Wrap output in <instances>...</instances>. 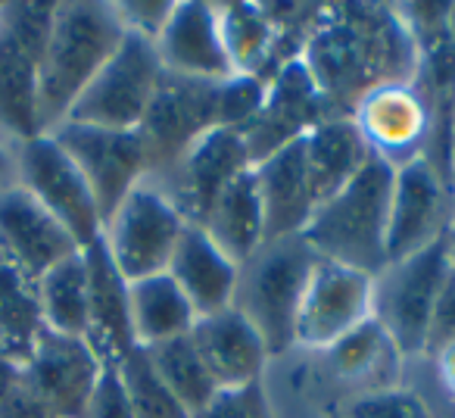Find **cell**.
I'll return each instance as SVG.
<instances>
[{"instance_id":"obj_1","label":"cell","mask_w":455,"mask_h":418,"mask_svg":"<svg viewBox=\"0 0 455 418\" xmlns=\"http://www.w3.org/2000/svg\"><path fill=\"white\" fill-rule=\"evenodd\" d=\"M299 60L334 119L349 116L380 84L411 82L418 47L396 4H322V16Z\"/></svg>"},{"instance_id":"obj_2","label":"cell","mask_w":455,"mask_h":418,"mask_svg":"<svg viewBox=\"0 0 455 418\" xmlns=\"http://www.w3.org/2000/svg\"><path fill=\"white\" fill-rule=\"evenodd\" d=\"M125 38L116 7L107 0H60L38 66L41 128L53 132Z\"/></svg>"},{"instance_id":"obj_3","label":"cell","mask_w":455,"mask_h":418,"mask_svg":"<svg viewBox=\"0 0 455 418\" xmlns=\"http://www.w3.org/2000/svg\"><path fill=\"white\" fill-rule=\"evenodd\" d=\"M393 172L396 169L371 157L353 181L315 209L303 237L322 260L340 262L371 278L387 266Z\"/></svg>"},{"instance_id":"obj_4","label":"cell","mask_w":455,"mask_h":418,"mask_svg":"<svg viewBox=\"0 0 455 418\" xmlns=\"http://www.w3.org/2000/svg\"><path fill=\"white\" fill-rule=\"evenodd\" d=\"M318 253L303 235L266 241L241 262L235 309L259 331L272 359L297 347V316Z\"/></svg>"},{"instance_id":"obj_5","label":"cell","mask_w":455,"mask_h":418,"mask_svg":"<svg viewBox=\"0 0 455 418\" xmlns=\"http://www.w3.org/2000/svg\"><path fill=\"white\" fill-rule=\"evenodd\" d=\"M57 4H0V144L13 150L44 134L38 109V66Z\"/></svg>"},{"instance_id":"obj_6","label":"cell","mask_w":455,"mask_h":418,"mask_svg":"<svg viewBox=\"0 0 455 418\" xmlns=\"http://www.w3.org/2000/svg\"><path fill=\"white\" fill-rule=\"evenodd\" d=\"M449 272L446 237L421 253L393 260L371 278V318L409 362L424 359L434 306Z\"/></svg>"},{"instance_id":"obj_7","label":"cell","mask_w":455,"mask_h":418,"mask_svg":"<svg viewBox=\"0 0 455 418\" xmlns=\"http://www.w3.org/2000/svg\"><path fill=\"white\" fill-rule=\"evenodd\" d=\"M184 229H188V219L178 213L169 194L147 178L103 222L100 241L113 266L132 285L169 269Z\"/></svg>"},{"instance_id":"obj_8","label":"cell","mask_w":455,"mask_h":418,"mask_svg":"<svg viewBox=\"0 0 455 418\" xmlns=\"http://www.w3.org/2000/svg\"><path fill=\"white\" fill-rule=\"evenodd\" d=\"M163 72L165 69L159 63L156 47L138 35H125L116 53L103 63L94 82L84 88V94L69 109L66 122L138 132L153 103V94L163 82Z\"/></svg>"},{"instance_id":"obj_9","label":"cell","mask_w":455,"mask_h":418,"mask_svg":"<svg viewBox=\"0 0 455 418\" xmlns=\"http://www.w3.org/2000/svg\"><path fill=\"white\" fill-rule=\"evenodd\" d=\"M13 178L69 231L82 250L100 241L103 216L94 194L53 134H38L13 147Z\"/></svg>"},{"instance_id":"obj_10","label":"cell","mask_w":455,"mask_h":418,"mask_svg":"<svg viewBox=\"0 0 455 418\" xmlns=\"http://www.w3.org/2000/svg\"><path fill=\"white\" fill-rule=\"evenodd\" d=\"M215 128H221L219 82H194L163 72L150 109L138 125L147 150V178H163L196 141Z\"/></svg>"},{"instance_id":"obj_11","label":"cell","mask_w":455,"mask_h":418,"mask_svg":"<svg viewBox=\"0 0 455 418\" xmlns=\"http://www.w3.org/2000/svg\"><path fill=\"white\" fill-rule=\"evenodd\" d=\"M47 134H53V141L78 165L94 194L103 222L140 181H147V150L138 132L63 122Z\"/></svg>"},{"instance_id":"obj_12","label":"cell","mask_w":455,"mask_h":418,"mask_svg":"<svg viewBox=\"0 0 455 418\" xmlns=\"http://www.w3.org/2000/svg\"><path fill=\"white\" fill-rule=\"evenodd\" d=\"M253 169L247 141L237 128H215L200 138L163 178L153 184L169 194L188 225H203L209 209L241 175Z\"/></svg>"},{"instance_id":"obj_13","label":"cell","mask_w":455,"mask_h":418,"mask_svg":"<svg viewBox=\"0 0 455 418\" xmlns=\"http://www.w3.org/2000/svg\"><path fill=\"white\" fill-rule=\"evenodd\" d=\"M455 219V194L449 181L427 163L411 159L393 172L390 225H387V262L421 253L443 241Z\"/></svg>"},{"instance_id":"obj_14","label":"cell","mask_w":455,"mask_h":418,"mask_svg":"<svg viewBox=\"0 0 455 418\" xmlns=\"http://www.w3.org/2000/svg\"><path fill=\"white\" fill-rule=\"evenodd\" d=\"M371 318V275L318 256L297 316V347L324 353Z\"/></svg>"},{"instance_id":"obj_15","label":"cell","mask_w":455,"mask_h":418,"mask_svg":"<svg viewBox=\"0 0 455 418\" xmlns=\"http://www.w3.org/2000/svg\"><path fill=\"white\" fill-rule=\"evenodd\" d=\"M324 119H331L324 94L303 60H293L268 78L266 100L259 113L241 128V134L256 165L272 153L303 141Z\"/></svg>"},{"instance_id":"obj_16","label":"cell","mask_w":455,"mask_h":418,"mask_svg":"<svg viewBox=\"0 0 455 418\" xmlns=\"http://www.w3.org/2000/svg\"><path fill=\"white\" fill-rule=\"evenodd\" d=\"M368 153L390 169L421 159L430 144V113L411 82H390L368 91L349 113Z\"/></svg>"},{"instance_id":"obj_17","label":"cell","mask_w":455,"mask_h":418,"mask_svg":"<svg viewBox=\"0 0 455 418\" xmlns=\"http://www.w3.org/2000/svg\"><path fill=\"white\" fill-rule=\"evenodd\" d=\"M103 368L107 366L97 359L84 337L41 328L38 341L22 366V378L57 412V418H78L94 384L100 381Z\"/></svg>"},{"instance_id":"obj_18","label":"cell","mask_w":455,"mask_h":418,"mask_svg":"<svg viewBox=\"0 0 455 418\" xmlns=\"http://www.w3.org/2000/svg\"><path fill=\"white\" fill-rule=\"evenodd\" d=\"M153 47L163 69L172 76L194 82H225L235 76L221 44L215 4L206 0H175L169 22Z\"/></svg>"},{"instance_id":"obj_19","label":"cell","mask_w":455,"mask_h":418,"mask_svg":"<svg viewBox=\"0 0 455 418\" xmlns=\"http://www.w3.org/2000/svg\"><path fill=\"white\" fill-rule=\"evenodd\" d=\"M322 362V372L334 393L343 399L362 397V393L396 387L405 381V368L411 366L399 347L390 341L384 328L374 318L349 331L343 341H337L331 350L315 353Z\"/></svg>"},{"instance_id":"obj_20","label":"cell","mask_w":455,"mask_h":418,"mask_svg":"<svg viewBox=\"0 0 455 418\" xmlns=\"http://www.w3.org/2000/svg\"><path fill=\"white\" fill-rule=\"evenodd\" d=\"M190 341H194L196 353L203 356L219 390L259 384L272 366V353H268L266 341L235 306L215 312V316L196 318Z\"/></svg>"},{"instance_id":"obj_21","label":"cell","mask_w":455,"mask_h":418,"mask_svg":"<svg viewBox=\"0 0 455 418\" xmlns=\"http://www.w3.org/2000/svg\"><path fill=\"white\" fill-rule=\"evenodd\" d=\"M0 244L35 278L78 253V244L16 178L0 184Z\"/></svg>"},{"instance_id":"obj_22","label":"cell","mask_w":455,"mask_h":418,"mask_svg":"<svg viewBox=\"0 0 455 418\" xmlns=\"http://www.w3.org/2000/svg\"><path fill=\"white\" fill-rule=\"evenodd\" d=\"M88 262V331L84 341L103 366H119L134 350L128 281L113 266L103 241L82 250Z\"/></svg>"},{"instance_id":"obj_23","label":"cell","mask_w":455,"mask_h":418,"mask_svg":"<svg viewBox=\"0 0 455 418\" xmlns=\"http://www.w3.org/2000/svg\"><path fill=\"white\" fill-rule=\"evenodd\" d=\"M253 178L266 216V241L303 235L318 209V197L303 159V141L256 163Z\"/></svg>"},{"instance_id":"obj_24","label":"cell","mask_w":455,"mask_h":418,"mask_svg":"<svg viewBox=\"0 0 455 418\" xmlns=\"http://www.w3.org/2000/svg\"><path fill=\"white\" fill-rule=\"evenodd\" d=\"M165 272L175 278V285L190 300L196 316H215L221 309L235 306L237 291V266L200 225H188L175 247Z\"/></svg>"},{"instance_id":"obj_25","label":"cell","mask_w":455,"mask_h":418,"mask_svg":"<svg viewBox=\"0 0 455 418\" xmlns=\"http://www.w3.org/2000/svg\"><path fill=\"white\" fill-rule=\"evenodd\" d=\"M215 13H219L221 44L235 76H259L262 82H268L281 69V63L278 28L266 4H250V0L215 4Z\"/></svg>"},{"instance_id":"obj_26","label":"cell","mask_w":455,"mask_h":418,"mask_svg":"<svg viewBox=\"0 0 455 418\" xmlns=\"http://www.w3.org/2000/svg\"><path fill=\"white\" fill-rule=\"evenodd\" d=\"M134 347L153 350L159 343L188 337L196 325V312L169 272L150 275L128 285Z\"/></svg>"},{"instance_id":"obj_27","label":"cell","mask_w":455,"mask_h":418,"mask_svg":"<svg viewBox=\"0 0 455 418\" xmlns=\"http://www.w3.org/2000/svg\"><path fill=\"white\" fill-rule=\"evenodd\" d=\"M303 159L312 178V190L322 206L328 197H334L343 184H349L362 172V165L371 159L359 128L349 116H334L315 125L303 138Z\"/></svg>"},{"instance_id":"obj_28","label":"cell","mask_w":455,"mask_h":418,"mask_svg":"<svg viewBox=\"0 0 455 418\" xmlns=\"http://www.w3.org/2000/svg\"><path fill=\"white\" fill-rule=\"evenodd\" d=\"M41 328L38 278L0 244V356L26 366Z\"/></svg>"},{"instance_id":"obj_29","label":"cell","mask_w":455,"mask_h":418,"mask_svg":"<svg viewBox=\"0 0 455 418\" xmlns=\"http://www.w3.org/2000/svg\"><path fill=\"white\" fill-rule=\"evenodd\" d=\"M231 260L241 266L266 244V216H262L259 190H256L253 169L237 178L209 209L206 222L200 225Z\"/></svg>"},{"instance_id":"obj_30","label":"cell","mask_w":455,"mask_h":418,"mask_svg":"<svg viewBox=\"0 0 455 418\" xmlns=\"http://www.w3.org/2000/svg\"><path fill=\"white\" fill-rule=\"evenodd\" d=\"M41 325L47 331L84 337L88 331V262L84 253L66 256L38 278Z\"/></svg>"},{"instance_id":"obj_31","label":"cell","mask_w":455,"mask_h":418,"mask_svg":"<svg viewBox=\"0 0 455 418\" xmlns=\"http://www.w3.org/2000/svg\"><path fill=\"white\" fill-rule=\"evenodd\" d=\"M147 353H150L159 378L175 393V399L184 406V412H188L190 418H196L215 397H219V384H215L212 374H209L203 356L196 353L190 334L178 337V341H169V343H159V347L147 350Z\"/></svg>"},{"instance_id":"obj_32","label":"cell","mask_w":455,"mask_h":418,"mask_svg":"<svg viewBox=\"0 0 455 418\" xmlns=\"http://www.w3.org/2000/svg\"><path fill=\"white\" fill-rule=\"evenodd\" d=\"M119 381L125 387L128 406H132L134 418H190L184 406L175 399V393L165 387L159 378L156 366H153L150 353L134 347L125 359L116 366Z\"/></svg>"},{"instance_id":"obj_33","label":"cell","mask_w":455,"mask_h":418,"mask_svg":"<svg viewBox=\"0 0 455 418\" xmlns=\"http://www.w3.org/2000/svg\"><path fill=\"white\" fill-rule=\"evenodd\" d=\"M337 418H440L430 397L411 381L349 397L337 406Z\"/></svg>"},{"instance_id":"obj_34","label":"cell","mask_w":455,"mask_h":418,"mask_svg":"<svg viewBox=\"0 0 455 418\" xmlns=\"http://www.w3.org/2000/svg\"><path fill=\"white\" fill-rule=\"evenodd\" d=\"M268 82L259 76H231L219 82V119L221 128H237L241 132L266 100Z\"/></svg>"},{"instance_id":"obj_35","label":"cell","mask_w":455,"mask_h":418,"mask_svg":"<svg viewBox=\"0 0 455 418\" xmlns=\"http://www.w3.org/2000/svg\"><path fill=\"white\" fill-rule=\"evenodd\" d=\"M196 418H275V409L268 403L266 384L259 381L237 390H219V397Z\"/></svg>"},{"instance_id":"obj_36","label":"cell","mask_w":455,"mask_h":418,"mask_svg":"<svg viewBox=\"0 0 455 418\" xmlns=\"http://www.w3.org/2000/svg\"><path fill=\"white\" fill-rule=\"evenodd\" d=\"M113 7L125 35H138V38L156 44V38L163 35L165 22L172 16L175 0H122V4H113Z\"/></svg>"},{"instance_id":"obj_37","label":"cell","mask_w":455,"mask_h":418,"mask_svg":"<svg viewBox=\"0 0 455 418\" xmlns=\"http://www.w3.org/2000/svg\"><path fill=\"white\" fill-rule=\"evenodd\" d=\"M78 418H134L116 366H107L100 372V381L94 384V390H91L88 403L82 406Z\"/></svg>"},{"instance_id":"obj_38","label":"cell","mask_w":455,"mask_h":418,"mask_svg":"<svg viewBox=\"0 0 455 418\" xmlns=\"http://www.w3.org/2000/svg\"><path fill=\"white\" fill-rule=\"evenodd\" d=\"M455 343V269L449 266L446 278H443L440 297L434 306V318H430V334H427V353H436L440 347Z\"/></svg>"},{"instance_id":"obj_39","label":"cell","mask_w":455,"mask_h":418,"mask_svg":"<svg viewBox=\"0 0 455 418\" xmlns=\"http://www.w3.org/2000/svg\"><path fill=\"white\" fill-rule=\"evenodd\" d=\"M0 418H57V412H53L20 374L13 390L0 399Z\"/></svg>"},{"instance_id":"obj_40","label":"cell","mask_w":455,"mask_h":418,"mask_svg":"<svg viewBox=\"0 0 455 418\" xmlns=\"http://www.w3.org/2000/svg\"><path fill=\"white\" fill-rule=\"evenodd\" d=\"M424 362L430 366L434 387L440 390V399L449 406V412H452V406H455V343H449V347H440L436 353L424 356Z\"/></svg>"},{"instance_id":"obj_41","label":"cell","mask_w":455,"mask_h":418,"mask_svg":"<svg viewBox=\"0 0 455 418\" xmlns=\"http://www.w3.org/2000/svg\"><path fill=\"white\" fill-rule=\"evenodd\" d=\"M20 374H22V366H16V362H10V359L0 356V399L13 390V384L20 381Z\"/></svg>"},{"instance_id":"obj_42","label":"cell","mask_w":455,"mask_h":418,"mask_svg":"<svg viewBox=\"0 0 455 418\" xmlns=\"http://www.w3.org/2000/svg\"><path fill=\"white\" fill-rule=\"evenodd\" d=\"M7 178H13V150L0 144V184L7 181Z\"/></svg>"},{"instance_id":"obj_43","label":"cell","mask_w":455,"mask_h":418,"mask_svg":"<svg viewBox=\"0 0 455 418\" xmlns=\"http://www.w3.org/2000/svg\"><path fill=\"white\" fill-rule=\"evenodd\" d=\"M449 184L455 194V119H452V138H449Z\"/></svg>"},{"instance_id":"obj_44","label":"cell","mask_w":455,"mask_h":418,"mask_svg":"<svg viewBox=\"0 0 455 418\" xmlns=\"http://www.w3.org/2000/svg\"><path fill=\"white\" fill-rule=\"evenodd\" d=\"M446 253H449V266L455 269V219H452V225H449V231H446Z\"/></svg>"},{"instance_id":"obj_45","label":"cell","mask_w":455,"mask_h":418,"mask_svg":"<svg viewBox=\"0 0 455 418\" xmlns=\"http://www.w3.org/2000/svg\"><path fill=\"white\" fill-rule=\"evenodd\" d=\"M449 35H452V44H455V4H449Z\"/></svg>"},{"instance_id":"obj_46","label":"cell","mask_w":455,"mask_h":418,"mask_svg":"<svg viewBox=\"0 0 455 418\" xmlns=\"http://www.w3.org/2000/svg\"><path fill=\"white\" fill-rule=\"evenodd\" d=\"M452 415H455V406H452Z\"/></svg>"},{"instance_id":"obj_47","label":"cell","mask_w":455,"mask_h":418,"mask_svg":"<svg viewBox=\"0 0 455 418\" xmlns=\"http://www.w3.org/2000/svg\"><path fill=\"white\" fill-rule=\"evenodd\" d=\"M334 418H337V412H334Z\"/></svg>"}]
</instances>
